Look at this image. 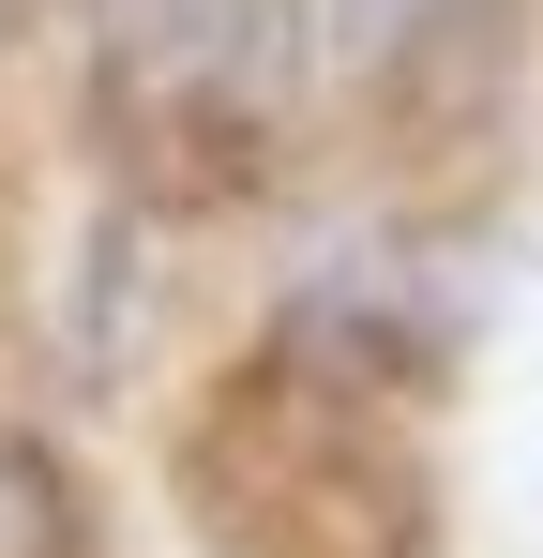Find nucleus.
<instances>
[{"label":"nucleus","mask_w":543,"mask_h":558,"mask_svg":"<svg viewBox=\"0 0 543 558\" xmlns=\"http://www.w3.org/2000/svg\"><path fill=\"white\" fill-rule=\"evenodd\" d=\"M106 76L136 106L257 136L302 92V0H106Z\"/></svg>","instance_id":"1"},{"label":"nucleus","mask_w":543,"mask_h":558,"mask_svg":"<svg viewBox=\"0 0 543 558\" xmlns=\"http://www.w3.org/2000/svg\"><path fill=\"white\" fill-rule=\"evenodd\" d=\"M333 46L348 76H408L423 46H452V0H333Z\"/></svg>","instance_id":"2"},{"label":"nucleus","mask_w":543,"mask_h":558,"mask_svg":"<svg viewBox=\"0 0 543 558\" xmlns=\"http://www.w3.org/2000/svg\"><path fill=\"white\" fill-rule=\"evenodd\" d=\"M0 46H15V0H0Z\"/></svg>","instance_id":"3"}]
</instances>
